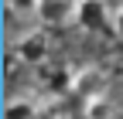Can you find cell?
I'll return each mask as SVG.
<instances>
[{
  "instance_id": "obj_9",
  "label": "cell",
  "mask_w": 123,
  "mask_h": 119,
  "mask_svg": "<svg viewBox=\"0 0 123 119\" xmlns=\"http://www.w3.org/2000/svg\"><path fill=\"white\" fill-rule=\"evenodd\" d=\"M113 31H116V38L123 41V7L116 10V17H113Z\"/></svg>"
},
{
  "instance_id": "obj_2",
  "label": "cell",
  "mask_w": 123,
  "mask_h": 119,
  "mask_svg": "<svg viewBox=\"0 0 123 119\" xmlns=\"http://www.w3.org/2000/svg\"><path fill=\"white\" fill-rule=\"evenodd\" d=\"M17 58L24 65H41L44 58H48V34L44 31H27L21 41H17Z\"/></svg>"
},
{
  "instance_id": "obj_4",
  "label": "cell",
  "mask_w": 123,
  "mask_h": 119,
  "mask_svg": "<svg viewBox=\"0 0 123 119\" xmlns=\"http://www.w3.org/2000/svg\"><path fill=\"white\" fill-rule=\"evenodd\" d=\"M106 88V75L99 68H79V75H75V95H82V102H89V99H96V95H106L103 92Z\"/></svg>"
},
{
  "instance_id": "obj_8",
  "label": "cell",
  "mask_w": 123,
  "mask_h": 119,
  "mask_svg": "<svg viewBox=\"0 0 123 119\" xmlns=\"http://www.w3.org/2000/svg\"><path fill=\"white\" fill-rule=\"evenodd\" d=\"M7 7H14V10H38V0H7Z\"/></svg>"
},
{
  "instance_id": "obj_7",
  "label": "cell",
  "mask_w": 123,
  "mask_h": 119,
  "mask_svg": "<svg viewBox=\"0 0 123 119\" xmlns=\"http://www.w3.org/2000/svg\"><path fill=\"white\" fill-rule=\"evenodd\" d=\"M4 119H38V106L27 99H14V102H7Z\"/></svg>"
},
{
  "instance_id": "obj_3",
  "label": "cell",
  "mask_w": 123,
  "mask_h": 119,
  "mask_svg": "<svg viewBox=\"0 0 123 119\" xmlns=\"http://www.w3.org/2000/svg\"><path fill=\"white\" fill-rule=\"evenodd\" d=\"M106 17V0H75V24L82 31H99Z\"/></svg>"
},
{
  "instance_id": "obj_1",
  "label": "cell",
  "mask_w": 123,
  "mask_h": 119,
  "mask_svg": "<svg viewBox=\"0 0 123 119\" xmlns=\"http://www.w3.org/2000/svg\"><path fill=\"white\" fill-rule=\"evenodd\" d=\"M38 21L44 27H62V24H72L75 21V0H44L38 4Z\"/></svg>"
},
{
  "instance_id": "obj_5",
  "label": "cell",
  "mask_w": 123,
  "mask_h": 119,
  "mask_svg": "<svg viewBox=\"0 0 123 119\" xmlns=\"http://www.w3.org/2000/svg\"><path fill=\"white\" fill-rule=\"evenodd\" d=\"M75 75L79 71L75 68H68V65H55L48 75H44V88H48L51 95H68V92H75Z\"/></svg>"
},
{
  "instance_id": "obj_10",
  "label": "cell",
  "mask_w": 123,
  "mask_h": 119,
  "mask_svg": "<svg viewBox=\"0 0 123 119\" xmlns=\"http://www.w3.org/2000/svg\"><path fill=\"white\" fill-rule=\"evenodd\" d=\"M38 4H44V0H38Z\"/></svg>"
},
{
  "instance_id": "obj_6",
  "label": "cell",
  "mask_w": 123,
  "mask_h": 119,
  "mask_svg": "<svg viewBox=\"0 0 123 119\" xmlns=\"http://www.w3.org/2000/svg\"><path fill=\"white\" fill-rule=\"evenodd\" d=\"M82 116L86 119H113L116 116V106L110 102V95H96V99L82 102Z\"/></svg>"
}]
</instances>
